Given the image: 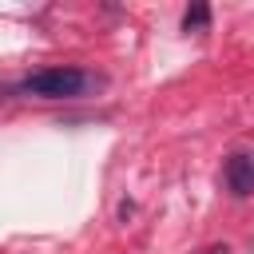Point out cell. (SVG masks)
Masks as SVG:
<instances>
[{
    "instance_id": "obj_1",
    "label": "cell",
    "mask_w": 254,
    "mask_h": 254,
    "mask_svg": "<svg viewBox=\"0 0 254 254\" xmlns=\"http://www.w3.org/2000/svg\"><path fill=\"white\" fill-rule=\"evenodd\" d=\"M99 87H103V79L91 71H79V67H44L20 83V91L36 95V99H79Z\"/></svg>"
},
{
    "instance_id": "obj_2",
    "label": "cell",
    "mask_w": 254,
    "mask_h": 254,
    "mask_svg": "<svg viewBox=\"0 0 254 254\" xmlns=\"http://www.w3.org/2000/svg\"><path fill=\"white\" fill-rule=\"evenodd\" d=\"M226 179H230V190L234 194H250L254 190V163L246 155H234L230 167H226Z\"/></svg>"
},
{
    "instance_id": "obj_3",
    "label": "cell",
    "mask_w": 254,
    "mask_h": 254,
    "mask_svg": "<svg viewBox=\"0 0 254 254\" xmlns=\"http://www.w3.org/2000/svg\"><path fill=\"white\" fill-rule=\"evenodd\" d=\"M206 20H210L206 4H194V8H187V16H183V32H202Z\"/></svg>"
},
{
    "instance_id": "obj_4",
    "label": "cell",
    "mask_w": 254,
    "mask_h": 254,
    "mask_svg": "<svg viewBox=\"0 0 254 254\" xmlns=\"http://www.w3.org/2000/svg\"><path fill=\"white\" fill-rule=\"evenodd\" d=\"M206 254H230V250H226V246H210Z\"/></svg>"
}]
</instances>
